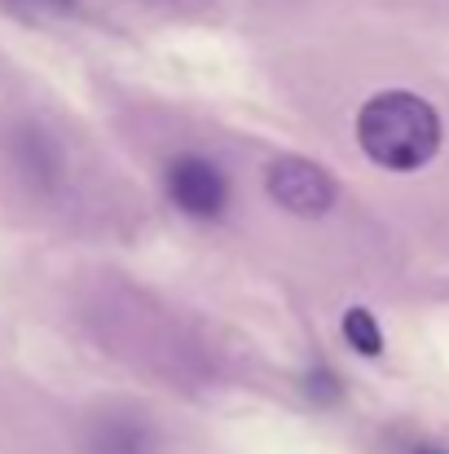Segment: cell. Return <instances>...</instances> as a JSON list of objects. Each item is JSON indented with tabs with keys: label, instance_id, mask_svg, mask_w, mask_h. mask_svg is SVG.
Listing matches in <instances>:
<instances>
[{
	"label": "cell",
	"instance_id": "obj_1",
	"mask_svg": "<svg viewBox=\"0 0 449 454\" xmlns=\"http://www.w3.org/2000/svg\"><path fill=\"white\" fill-rule=\"evenodd\" d=\"M357 142L379 168L414 172L441 146V120L414 93H379L357 115Z\"/></svg>",
	"mask_w": 449,
	"mask_h": 454
},
{
	"label": "cell",
	"instance_id": "obj_2",
	"mask_svg": "<svg viewBox=\"0 0 449 454\" xmlns=\"http://www.w3.org/2000/svg\"><path fill=\"white\" fill-rule=\"evenodd\" d=\"M265 181H269V194H274L287 212H296V216H321V212L335 203V181H330V172L317 168V163H308V159H296V154L274 159L269 172H265Z\"/></svg>",
	"mask_w": 449,
	"mask_h": 454
},
{
	"label": "cell",
	"instance_id": "obj_3",
	"mask_svg": "<svg viewBox=\"0 0 449 454\" xmlns=\"http://www.w3.org/2000/svg\"><path fill=\"white\" fill-rule=\"evenodd\" d=\"M167 199L185 212V216H198V221H212L225 212V199H229V185H225V172L203 159V154H181L172 168H167Z\"/></svg>",
	"mask_w": 449,
	"mask_h": 454
},
{
	"label": "cell",
	"instance_id": "obj_4",
	"mask_svg": "<svg viewBox=\"0 0 449 454\" xmlns=\"http://www.w3.org/2000/svg\"><path fill=\"white\" fill-rule=\"evenodd\" d=\"M344 340H348L361 357H379V353H383V331L375 326L370 309H348V313H344Z\"/></svg>",
	"mask_w": 449,
	"mask_h": 454
},
{
	"label": "cell",
	"instance_id": "obj_5",
	"mask_svg": "<svg viewBox=\"0 0 449 454\" xmlns=\"http://www.w3.org/2000/svg\"><path fill=\"white\" fill-rule=\"evenodd\" d=\"M31 4H71V0H31Z\"/></svg>",
	"mask_w": 449,
	"mask_h": 454
},
{
	"label": "cell",
	"instance_id": "obj_6",
	"mask_svg": "<svg viewBox=\"0 0 449 454\" xmlns=\"http://www.w3.org/2000/svg\"><path fill=\"white\" fill-rule=\"evenodd\" d=\"M419 454H437V450H419Z\"/></svg>",
	"mask_w": 449,
	"mask_h": 454
}]
</instances>
